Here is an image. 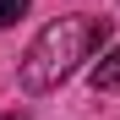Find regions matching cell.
Segmentation results:
<instances>
[{
    "instance_id": "cell-3",
    "label": "cell",
    "mask_w": 120,
    "mask_h": 120,
    "mask_svg": "<svg viewBox=\"0 0 120 120\" xmlns=\"http://www.w3.org/2000/svg\"><path fill=\"white\" fill-rule=\"evenodd\" d=\"M27 6H33V0H0V27H11L16 16L27 11Z\"/></svg>"
},
{
    "instance_id": "cell-4",
    "label": "cell",
    "mask_w": 120,
    "mask_h": 120,
    "mask_svg": "<svg viewBox=\"0 0 120 120\" xmlns=\"http://www.w3.org/2000/svg\"><path fill=\"white\" fill-rule=\"evenodd\" d=\"M0 120H27V115H22V109H6V115H0Z\"/></svg>"
},
{
    "instance_id": "cell-1",
    "label": "cell",
    "mask_w": 120,
    "mask_h": 120,
    "mask_svg": "<svg viewBox=\"0 0 120 120\" xmlns=\"http://www.w3.org/2000/svg\"><path fill=\"white\" fill-rule=\"evenodd\" d=\"M104 38H109V16H55V22L27 44L22 66H16L22 93H55Z\"/></svg>"
},
{
    "instance_id": "cell-2",
    "label": "cell",
    "mask_w": 120,
    "mask_h": 120,
    "mask_svg": "<svg viewBox=\"0 0 120 120\" xmlns=\"http://www.w3.org/2000/svg\"><path fill=\"white\" fill-rule=\"evenodd\" d=\"M93 93H120V44L93 66Z\"/></svg>"
}]
</instances>
